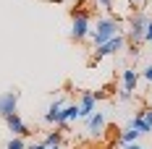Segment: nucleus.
I'll return each mask as SVG.
<instances>
[{
  "label": "nucleus",
  "mask_w": 152,
  "mask_h": 149,
  "mask_svg": "<svg viewBox=\"0 0 152 149\" xmlns=\"http://www.w3.org/2000/svg\"><path fill=\"white\" fill-rule=\"evenodd\" d=\"M115 34H121V29H118V18L115 16H100L97 21H94V26H92L89 31V39L94 47L105 45L107 39H113Z\"/></svg>",
  "instance_id": "nucleus-1"
},
{
  "label": "nucleus",
  "mask_w": 152,
  "mask_h": 149,
  "mask_svg": "<svg viewBox=\"0 0 152 149\" xmlns=\"http://www.w3.org/2000/svg\"><path fill=\"white\" fill-rule=\"evenodd\" d=\"M71 39L74 42H84L87 37H89V31H92V21H89V16L84 13V11H71Z\"/></svg>",
  "instance_id": "nucleus-2"
},
{
  "label": "nucleus",
  "mask_w": 152,
  "mask_h": 149,
  "mask_svg": "<svg viewBox=\"0 0 152 149\" xmlns=\"http://www.w3.org/2000/svg\"><path fill=\"white\" fill-rule=\"evenodd\" d=\"M147 21H150V18H147L144 13H137V11L129 16V34H126V37H129V42H134V45H142V42H144Z\"/></svg>",
  "instance_id": "nucleus-3"
},
{
  "label": "nucleus",
  "mask_w": 152,
  "mask_h": 149,
  "mask_svg": "<svg viewBox=\"0 0 152 149\" xmlns=\"http://www.w3.org/2000/svg\"><path fill=\"white\" fill-rule=\"evenodd\" d=\"M123 47H126V37H123V34H115L113 39H107L105 45L94 47V58H92V63H100V60L107 58V55H118Z\"/></svg>",
  "instance_id": "nucleus-4"
},
{
  "label": "nucleus",
  "mask_w": 152,
  "mask_h": 149,
  "mask_svg": "<svg viewBox=\"0 0 152 149\" xmlns=\"http://www.w3.org/2000/svg\"><path fill=\"white\" fill-rule=\"evenodd\" d=\"M18 97H21L18 89H11V92H3L0 94V118L3 120L8 118V115H16L18 113Z\"/></svg>",
  "instance_id": "nucleus-5"
},
{
  "label": "nucleus",
  "mask_w": 152,
  "mask_h": 149,
  "mask_svg": "<svg viewBox=\"0 0 152 149\" xmlns=\"http://www.w3.org/2000/svg\"><path fill=\"white\" fill-rule=\"evenodd\" d=\"M97 97H100V92H81V97H79V118L87 120L92 113H94Z\"/></svg>",
  "instance_id": "nucleus-6"
},
{
  "label": "nucleus",
  "mask_w": 152,
  "mask_h": 149,
  "mask_svg": "<svg viewBox=\"0 0 152 149\" xmlns=\"http://www.w3.org/2000/svg\"><path fill=\"white\" fill-rule=\"evenodd\" d=\"M76 118H79V105H63L61 113H58V120H55V128H66Z\"/></svg>",
  "instance_id": "nucleus-7"
},
{
  "label": "nucleus",
  "mask_w": 152,
  "mask_h": 149,
  "mask_svg": "<svg viewBox=\"0 0 152 149\" xmlns=\"http://www.w3.org/2000/svg\"><path fill=\"white\" fill-rule=\"evenodd\" d=\"M5 126H8V131H11L13 136H21V139L29 136V128H26L24 120L18 118V113H16V115H8V118H5Z\"/></svg>",
  "instance_id": "nucleus-8"
},
{
  "label": "nucleus",
  "mask_w": 152,
  "mask_h": 149,
  "mask_svg": "<svg viewBox=\"0 0 152 149\" xmlns=\"http://www.w3.org/2000/svg\"><path fill=\"white\" fill-rule=\"evenodd\" d=\"M87 128H89L92 136H102V131H105V115L102 113H92L87 118Z\"/></svg>",
  "instance_id": "nucleus-9"
},
{
  "label": "nucleus",
  "mask_w": 152,
  "mask_h": 149,
  "mask_svg": "<svg viewBox=\"0 0 152 149\" xmlns=\"http://www.w3.org/2000/svg\"><path fill=\"white\" fill-rule=\"evenodd\" d=\"M121 84H123V89L137 92V84H139V71H137V68H126V71L121 73Z\"/></svg>",
  "instance_id": "nucleus-10"
},
{
  "label": "nucleus",
  "mask_w": 152,
  "mask_h": 149,
  "mask_svg": "<svg viewBox=\"0 0 152 149\" xmlns=\"http://www.w3.org/2000/svg\"><path fill=\"white\" fill-rule=\"evenodd\" d=\"M61 107H63V102H61V100H55V102L47 107V113L42 115V120H45L47 126H55V120H58V113H61Z\"/></svg>",
  "instance_id": "nucleus-11"
},
{
  "label": "nucleus",
  "mask_w": 152,
  "mask_h": 149,
  "mask_svg": "<svg viewBox=\"0 0 152 149\" xmlns=\"http://www.w3.org/2000/svg\"><path fill=\"white\" fill-rule=\"evenodd\" d=\"M139 131L137 128H131V126H126V128H123V134H121V147L123 144H134V141H139Z\"/></svg>",
  "instance_id": "nucleus-12"
},
{
  "label": "nucleus",
  "mask_w": 152,
  "mask_h": 149,
  "mask_svg": "<svg viewBox=\"0 0 152 149\" xmlns=\"http://www.w3.org/2000/svg\"><path fill=\"white\" fill-rule=\"evenodd\" d=\"M63 144V134L61 131H53V134L45 136V147H61Z\"/></svg>",
  "instance_id": "nucleus-13"
},
{
  "label": "nucleus",
  "mask_w": 152,
  "mask_h": 149,
  "mask_svg": "<svg viewBox=\"0 0 152 149\" xmlns=\"http://www.w3.org/2000/svg\"><path fill=\"white\" fill-rule=\"evenodd\" d=\"M5 149H26V144H24V139H21V136H13V139H8Z\"/></svg>",
  "instance_id": "nucleus-14"
},
{
  "label": "nucleus",
  "mask_w": 152,
  "mask_h": 149,
  "mask_svg": "<svg viewBox=\"0 0 152 149\" xmlns=\"http://www.w3.org/2000/svg\"><path fill=\"white\" fill-rule=\"evenodd\" d=\"M94 3H97L102 11H107V13H113V11H115V0H94Z\"/></svg>",
  "instance_id": "nucleus-15"
},
{
  "label": "nucleus",
  "mask_w": 152,
  "mask_h": 149,
  "mask_svg": "<svg viewBox=\"0 0 152 149\" xmlns=\"http://www.w3.org/2000/svg\"><path fill=\"white\" fill-rule=\"evenodd\" d=\"M131 97H134V92L121 89V94H118V102H131Z\"/></svg>",
  "instance_id": "nucleus-16"
},
{
  "label": "nucleus",
  "mask_w": 152,
  "mask_h": 149,
  "mask_svg": "<svg viewBox=\"0 0 152 149\" xmlns=\"http://www.w3.org/2000/svg\"><path fill=\"white\" fill-rule=\"evenodd\" d=\"M142 78H144L147 84H152V63L147 65V68H144V71H142Z\"/></svg>",
  "instance_id": "nucleus-17"
},
{
  "label": "nucleus",
  "mask_w": 152,
  "mask_h": 149,
  "mask_svg": "<svg viewBox=\"0 0 152 149\" xmlns=\"http://www.w3.org/2000/svg\"><path fill=\"white\" fill-rule=\"evenodd\" d=\"M144 42H152V18L147 21V31H144Z\"/></svg>",
  "instance_id": "nucleus-18"
},
{
  "label": "nucleus",
  "mask_w": 152,
  "mask_h": 149,
  "mask_svg": "<svg viewBox=\"0 0 152 149\" xmlns=\"http://www.w3.org/2000/svg\"><path fill=\"white\" fill-rule=\"evenodd\" d=\"M126 50H129V55H131V58H137V55H139V45H134V42L126 47Z\"/></svg>",
  "instance_id": "nucleus-19"
},
{
  "label": "nucleus",
  "mask_w": 152,
  "mask_h": 149,
  "mask_svg": "<svg viewBox=\"0 0 152 149\" xmlns=\"http://www.w3.org/2000/svg\"><path fill=\"white\" fill-rule=\"evenodd\" d=\"M26 149H47L45 141H37V144H26Z\"/></svg>",
  "instance_id": "nucleus-20"
},
{
  "label": "nucleus",
  "mask_w": 152,
  "mask_h": 149,
  "mask_svg": "<svg viewBox=\"0 0 152 149\" xmlns=\"http://www.w3.org/2000/svg\"><path fill=\"white\" fill-rule=\"evenodd\" d=\"M123 149H144V147H139V141H134V144H123Z\"/></svg>",
  "instance_id": "nucleus-21"
},
{
  "label": "nucleus",
  "mask_w": 152,
  "mask_h": 149,
  "mask_svg": "<svg viewBox=\"0 0 152 149\" xmlns=\"http://www.w3.org/2000/svg\"><path fill=\"white\" fill-rule=\"evenodd\" d=\"M131 3H134V5H142V3H147V0H131Z\"/></svg>",
  "instance_id": "nucleus-22"
},
{
  "label": "nucleus",
  "mask_w": 152,
  "mask_h": 149,
  "mask_svg": "<svg viewBox=\"0 0 152 149\" xmlns=\"http://www.w3.org/2000/svg\"><path fill=\"white\" fill-rule=\"evenodd\" d=\"M47 149H61V147H47Z\"/></svg>",
  "instance_id": "nucleus-23"
},
{
  "label": "nucleus",
  "mask_w": 152,
  "mask_h": 149,
  "mask_svg": "<svg viewBox=\"0 0 152 149\" xmlns=\"http://www.w3.org/2000/svg\"><path fill=\"white\" fill-rule=\"evenodd\" d=\"M147 3H152V0H147Z\"/></svg>",
  "instance_id": "nucleus-24"
}]
</instances>
